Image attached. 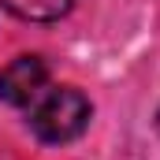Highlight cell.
<instances>
[{"label": "cell", "mask_w": 160, "mask_h": 160, "mask_svg": "<svg viewBox=\"0 0 160 160\" xmlns=\"http://www.w3.org/2000/svg\"><path fill=\"white\" fill-rule=\"evenodd\" d=\"M30 127L48 145H63V142L78 138L89 127V101H86V93L75 89V86H60V89L41 93L34 101V112H30Z\"/></svg>", "instance_id": "6da1fadb"}, {"label": "cell", "mask_w": 160, "mask_h": 160, "mask_svg": "<svg viewBox=\"0 0 160 160\" xmlns=\"http://www.w3.org/2000/svg\"><path fill=\"white\" fill-rule=\"evenodd\" d=\"M48 89V67L41 56H19L0 71V101L26 108Z\"/></svg>", "instance_id": "7a4b0ae2"}, {"label": "cell", "mask_w": 160, "mask_h": 160, "mask_svg": "<svg viewBox=\"0 0 160 160\" xmlns=\"http://www.w3.org/2000/svg\"><path fill=\"white\" fill-rule=\"evenodd\" d=\"M11 15L19 19H30V22H52L60 15H67L78 0H0Z\"/></svg>", "instance_id": "3957f363"}, {"label": "cell", "mask_w": 160, "mask_h": 160, "mask_svg": "<svg viewBox=\"0 0 160 160\" xmlns=\"http://www.w3.org/2000/svg\"><path fill=\"white\" fill-rule=\"evenodd\" d=\"M157 130H160V116H157Z\"/></svg>", "instance_id": "277c9868"}]
</instances>
